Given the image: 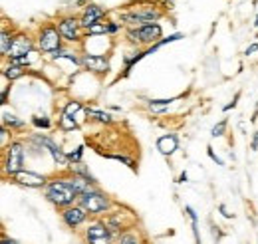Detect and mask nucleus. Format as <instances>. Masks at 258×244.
Here are the masks:
<instances>
[{
  "label": "nucleus",
  "mask_w": 258,
  "mask_h": 244,
  "mask_svg": "<svg viewBox=\"0 0 258 244\" xmlns=\"http://www.w3.org/2000/svg\"><path fill=\"white\" fill-rule=\"evenodd\" d=\"M44 199L58 211L62 209H68L72 205H76L80 201V195L78 191L72 187V181H70V173L64 171L62 175H54L50 177L48 185L44 187Z\"/></svg>",
  "instance_id": "f257e3e1"
},
{
  "label": "nucleus",
  "mask_w": 258,
  "mask_h": 244,
  "mask_svg": "<svg viewBox=\"0 0 258 244\" xmlns=\"http://www.w3.org/2000/svg\"><path fill=\"white\" fill-rule=\"evenodd\" d=\"M121 16V24L125 28H139L145 24H155L165 16V10L155 6L153 2H139L135 6H127L123 10H119Z\"/></svg>",
  "instance_id": "f03ea898"
},
{
  "label": "nucleus",
  "mask_w": 258,
  "mask_h": 244,
  "mask_svg": "<svg viewBox=\"0 0 258 244\" xmlns=\"http://www.w3.org/2000/svg\"><path fill=\"white\" fill-rule=\"evenodd\" d=\"M78 203L88 211V214L92 218H101V216H105L107 213H111L113 207H115V201L105 191H101L99 187H92L88 193H84L80 197Z\"/></svg>",
  "instance_id": "7ed1b4c3"
},
{
  "label": "nucleus",
  "mask_w": 258,
  "mask_h": 244,
  "mask_svg": "<svg viewBox=\"0 0 258 244\" xmlns=\"http://www.w3.org/2000/svg\"><path fill=\"white\" fill-rule=\"evenodd\" d=\"M2 157V175L12 179L14 175H18L20 171L26 169V145L22 139H14L6 149Z\"/></svg>",
  "instance_id": "20e7f679"
},
{
  "label": "nucleus",
  "mask_w": 258,
  "mask_h": 244,
  "mask_svg": "<svg viewBox=\"0 0 258 244\" xmlns=\"http://www.w3.org/2000/svg\"><path fill=\"white\" fill-rule=\"evenodd\" d=\"M159 40H163V26L159 22L145 24L139 28H125V42L135 46L137 50H147L149 46L157 44Z\"/></svg>",
  "instance_id": "39448f33"
},
{
  "label": "nucleus",
  "mask_w": 258,
  "mask_h": 244,
  "mask_svg": "<svg viewBox=\"0 0 258 244\" xmlns=\"http://www.w3.org/2000/svg\"><path fill=\"white\" fill-rule=\"evenodd\" d=\"M36 46H38L40 54H48V56H52V54H56V52H60L64 48L66 42L60 30H58V26H56V22H44L38 28V32H36Z\"/></svg>",
  "instance_id": "423d86ee"
},
{
  "label": "nucleus",
  "mask_w": 258,
  "mask_h": 244,
  "mask_svg": "<svg viewBox=\"0 0 258 244\" xmlns=\"http://www.w3.org/2000/svg\"><path fill=\"white\" fill-rule=\"evenodd\" d=\"M56 26H58V30H60V34H62V38H64V42L68 46L84 44L86 30L82 26L80 16H76V14H62V16H58Z\"/></svg>",
  "instance_id": "0eeeda50"
},
{
  "label": "nucleus",
  "mask_w": 258,
  "mask_h": 244,
  "mask_svg": "<svg viewBox=\"0 0 258 244\" xmlns=\"http://www.w3.org/2000/svg\"><path fill=\"white\" fill-rule=\"evenodd\" d=\"M30 141L32 143H36L38 147H42L44 151H48L50 155H52V161L58 165V167H62V169H66L68 167V153L52 139V137H48V135H40V133H34V135H30Z\"/></svg>",
  "instance_id": "6e6552de"
},
{
  "label": "nucleus",
  "mask_w": 258,
  "mask_h": 244,
  "mask_svg": "<svg viewBox=\"0 0 258 244\" xmlns=\"http://www.w3.org/2000/svg\"><path fill=\"white\" fill-rule=\"evenodd\" d=\"M90 218H92V216L88 214V211H86L80 203H76V205H72V207L60 211V220L64 222L66 228H70V230H78L80 226L88 224Z\"/></svg>",
  "instance_id": "1a4fd4ad"
},
{
  "label": "nucleus",
  "mask_w": 258,
  "mask_h": 244,
  "mask_svg": "<svg viewBox=\"0 0 258 244\" xmlns=\"http://www.w3.org/2000/svg\"><path fill=\"white\" fill-rule=\"evenodd\" d=\"M38 50L36 46V40H34L30 34L26 32H16L14 34V42H12V48H10V54L6 60H14V58H22V56H30L32 52Z\"/></svg>",
  "instance_id": "9d476101"
},
{
  "label": "nucleus",
  "mask_w": 258,
  "mask_h": 244,
  "mask_svg": "<svg viewBox=\"0 0 258 244\" xmlns=\"http://www.w3.org/2000/svg\"><path fill=\"white\" fill-rule=\"evenodd\" d=\"M82 70L90 72V74H96V76H105L111 66H109V58L103 56V54H90V52H84L82 54Z\"/></svg>",
  "instance_id": "9b49d317"
},
{
  "label": "nucleus",
  "mask_w": 258,
  "mask_h": 244,
  "mask_svg": "<svg viewBox=\"0 0 258 244\" xmlns=\"http://www.w3.org/2000/svg\"><path fill=\"white\" fill-rule=\"evenodd\" d=\"M50 181L48 175H42V173H36L32 169H24L20 171L18 175L12 177V183L20 185V187H26V189H44Z\"/></svg>",
  "instance_id": "f8f14e48"
},
{
  "label": "nucleus",
  "mask_w": 258,
  "mask_h": 244,
  "mask_svg": "<svg viewBox=\"0 0 258 244\" xmlns=\"http://www.w3.org/2000/svg\"><path fill=\"white\" fill-rule=\"evenodd\" d=\"M105 14H107V12H105L103 6H99V4H86V8H84L82 14H80V20H82L84 30L92 28L97 22H103Z\"/></svg>",
  "instance_id": "ddd939ff"
},
{
  "label": "nucleus",
  "mask_w": 258,
  "mask_h": 244,
  "mask_svg": "<svg viewBox=\"0 0 258 244\" xmlns=\"http://www.w3.org/2000/svg\"><path fill=\"white\" fill-rule=\"evenodd\" d=\"M101 236H109L107 226L103 224L101 218H92V220L86 224L82 238H84V240H92V238H101Z\"/></svg>",
  "instance_id": "4468645a"
},
{
  "label": "nucleus",
  "mask_w": 258,
  "mask_h": 244,
  "mask_svg": "<svg viewBox=\"0 0 258 244\" xmlns=\"http://www.w3.org/2000/svg\"><path fill=\"white\" fill-rule=\"evenodd\" d=\"M155 145H157V151L161 153L163 157H173L179 149V139H177L175 133H167V135H161L157 139Z\"/></svg>",
  "instance_id": "2eb2a0df"
},
{
  "label": "nucleus",
  "mask_w": 258,
  "mask_h": 244,
  "mask_svg": "<svg viewBox=\"0 0 258 244\" xmlns=\"http://www.w3.org/2000/svg\"><path fill=\"white\" fill-rule=\"evenodd\" d=\"M64 171H68L70 175H76V177H84L86 181H90L92 185H99V181L90 173V169L84 163H68V167H66Z\"/></svg>",
  "instance_id": "dca6fc26"
},
{
  "label": "nucleus",
  "mask_w": 258,
  "mask_h": 244,
  "mask_svg": "<svg viewBox=\"0 0 258 244\" xmlns=\"http://www.w3.org/2000/svg\"><path fill=\"white\" fill-rule=\"evenodd\" d=\"M24 76H26V68L18 66V64L6 62V64H4V68H2V78H6L10 84H12V82H16V80H20V78H24Z\"/></svg>",
  "instance_id": "f3484780"
},
{
  "label": "nucleus",
  "mask_w": 258,
  "mask_h": 244,
  "mask_svg": "<svg viewBox=\"0 0 258 244\" xmlns=\"http://www.w3.org/2000/svg\"><path fill=\"white\" fill-rule=\"evenodd\" d=\"M12 42H14V32L8 30V28L4 26L2 32H0V54H2V58H4V60H6V58H8V54H10Z\"/></svg>",
  "instance_id": "a211bd4d"
},
{
  "label": "nucleus",
  "mask_w": 258,
  "mask_h": 244,
  "mask_svg": "<svg viewBox=\"0 0 258 244\" xmlns=\"http://www.w3.org/2000/svg\"><path fill=\"white\" fill-rule=\"evenodd\" d=\"M80 127V121L72 115H66L64 111H60V117H58V129L64 131V133H70V131H76Z\"/></svg>",
  "instance_id": "6ab92c4d"
},
{
  "label": "nucleus",
  "mask_w": 258,
  "mask_h": 244,
  "mask_svg": "<svg viewBox=\"0 0 258 244\" xmlns=\"http://www.w3.org/2000/svg\"><path fill=\"white\" fill-rule=\"evenodd\" d=\"M86 119H90V121H97V123H105V125L113 121L111 113L101 111V109H94V107H88V109H86Z\"/></svg>",
  "instance_id": "aec40b11"
},
{
  "label": "nucleus",
  "mask_w": 258,
  "mask_h": 244,
  "mask_svg": "<svg viewBox=\"0 0 258 244\" xmlns=\"http://www.w3.org/2000/svg\"><path fill=\"white\" fill-rule=\"evenodd\" d=\"M117 244H145V238L141 236V232L137 228H131L117 238Z\"/></svg>",
  "instance_id": "412c9836"
},
{
  "label": "nucleus",
  "mask_w": 258,
  "mask_h": 244,
  "mask_svg": "<svg viewBox=\"0 0 258 244\" xmlns=\"http://www.w3.org/2000/svg\"><path fill=\"white\" fill-rule=\"evenodd\" d=\"M62 111H64L66 115H72V117H76V119L80 121V119H82L80 115H82V111H84V103L78 101V99H70V101H66Z\"/></svg>",
  "instance_id": "4be33fe9"
},
{
  "label": "nucleus",
  "mask_w": 258,
  "mask_h": 244,
  "mask_svg": "<svg viewBox=\"0 0 258 244\" xmlns=\"http://www.w3.org/2000/svg\"><path fill=\"white\" fill-rule=\"evenodd\" d=\"M173 101H175V97H171V99H149L147 101V109L151 113H165Z\"/></svg>",
  "instance_id": "5701e85b"
},
{
  "label": "nucleus",
  "mask_w": 258,
  "mask_h": 244,
  "mask_svg": "<svg viewBox=\"0 0 258 244\" xmlns=\"http://www.w3.org/2000/svg\"><path fill=\"white\" fill-rule=\"evenodd\" d=\"M2 125H6L12 131H20V129L26 127V121L20 119V117H16L14 113H2Z\"/></svg>",
  "instance_id": "b1692460"
},
{
  "label": "nucleus",
  "mask_w": 258,
  "mask_h": 244,
  "mask_svg": "<svg viewBox=\"0 0 258 244\" xmlns=\"http://www.w3.org/2000/svg\"><path fill=\"white\" fill-rule=\"evenodd\" d=\"M145 56H147V54H145V50H135V52H131V56H129V54H125V56H123V66H125V70L129 72V70H131V68H133L137 62L143 60Z\"/></svg>",
  "instance_id": "393cba45"
},
{
  "label": "nucleus",
  "mask_w": 258,
  "mask_h": 244,
  "mask_svg": "<svg viewBox=\"0 0 258 244\" xmlns=\"http://www.w3.org/2000/svg\"><path fill=\"white\" fill-rule=\"evenodd\" d=\"M101 36H107V22H97L86 30V38H101Z\"/></svg>",
  "instance_id": "a878e982"
},
{
  "label": "nucleus",
  "mask_w": 258,
  "mask_h": 244,
  "mask_svg": "<svg viewBox=\"0 0 258 244\" xmlns=\"http://www.w3.org/2000/svg\"><path fill=\"white\" fill-rule=\"evenodd\" d=\"M105 157H107V159H113V161H119V163H123V165H127L131 171L137 169V167H135V161H133L131 157H127V155H113V153H107Z\"/></svg>",
  "instance_id": "bb28decb"
},
{
  "label": "nucleus",
  "mask_w": 258,
  "mask_h": 244,
  "mask_svg": "<svg viewBox=\"0 0 258 244\" xmlns=\"http://www.w3.org/2000/svg\"><path fill=\"white\" fill-rule=\"evenodd\" d=\"M68 163H84V145L68 153Z\"/></svg>",
  "instance_id": "cd10ccee"
},
{
  "label": "nucleus",
  "mask_w": 258,
  "mask_h": 244,
  "mask_svg": "<svg viewBox=\"0 0 258 244\" xmlns=\"http://www.w3.org/2000/svg\"><path fill=\"white\" fill-rule=\"evenodd\" d=\"M8 137L12 139V129H8L6 125H2V131H0V149L4 151L12 141H8Z\"/></svg>",
  "instance_id": "c85d7f7f"
},
{
  "label": "nucleus",
  "mask_w": 258,
  "mask_h": 244,
  "mask_svg": "<svg viewBox=\"0 0 258 244\" xmlns=\"http://www.w3.org/2000/svg\"><path fill=\"white\" fill-rule=\"evenodd\" d=\"M32 125L34 127H38V129H50L52 127V121H50V117H40V115H34L32 117Z\"/></svg>",
  "instance_id": "c756f323"
},
{
  "label": "nucleus",
  "mask_w": 258,
  "mask_h": 244,
  "mask_svg": "<svg viewBox=\"0 0 258 244\" xmlns=\"http://www.w3.org/2000/svg\"><path fill=\"white\" fill-rule=\"evenodd\" d=\"M226 133V119H221V121L217 123L213 129H211V135L217 139V137H223Z\"/></svg>",
  "instance_id": "7c9ffc66"
},
{
  "label": "nucleus",
  "mask_w": 258,
  "mask_h": 244,
  "mask_svg": "<svg viewBox=\"0 0 258 244\" xmlns=\"http://www.w3.org/2000/svg\"><path fill=\"white\" fill-rule=\"evenodd\" d=\"M123 28V24L119 22V20H107V36H115V34H119Z\"/></svg>",
  "instance_id": "2f4dec72"
},
{
  "label": "nucleus",
  "mask_w": 258,
  "mask_h": 244,
  "mask_svg": "<svg viewBox=\"0 0 258 244\" xmlns=\"http://www.w3.org/2000/svg\"><path fill=\"white\" fill-rule=\"evenodd\" d=\"M185 213H187V216L191 218V224H193V232H195V238L199 240V232H197V222H199V218H197V213L193 211V207H185Z\"/></svg>",
  "instance_id": "473e14b6"
},
{
  "label": "nucleus",
  "mask_w": 258,
  "mask_h": 244,
  "mask_svg": "<svg viewBox=\"0 0 258 244\" xmlns=\"http://www.w3.org/2000/svg\"><path fill=\"white\" fill-rule=\"evenodd\" d=\"M84 244H117V240L109 234V236H101V238H92V240H84Z\"/></svg>",
  "instance_id": "72a5a7b5"
},
{
  "label": "nucleus",
  "mask_w": 258,
  "mask_h": 244,
  "mask_svg": "<svg viewBox=\"0 0 258 244\" xmlns=\"http://www.w3.org/2000/svg\"><path fill=\"white\" fill-rule=\"evenodd\" d=\"M207 153H209V157H211V159H213V161H215L217 165H225V163H223V159H221V157H219L217 153L213 151V147H207Z\"/></svg>",
  "instance_id": "f704fd0d"
},
{
  "label": "nucleus",
  "mask_w": 258,
  "mask_h": 244,
  "mask_svg": "<svg viewBox=\"0 0 258 244\" xmlns=\"http://www.w3.org/2000/svg\"><path fill=\"white\" fill-rule=\"evenodd\" d=\"M238 97H240V92H236L234 99H232L230 103H226L225 107H223V111H230V109H234V107H236V103H238Z\"/></svg>",
  "instance_id": "c9c22d12"
},
{
  "label": "nucleus",
  "mask_w": 258,
  "mask_h": 244,
  "mask_svg": "<svg viewBox=\"0 0 258 244\" xmlns=\"http://www.w3.org/2000/svg\"><path fill=\"white\" fill-rule=\"evenodd\" d=\"M256 52H258V42H252V44L246 46V50H244L246 56H252V54H256Z\"/></svg>",
  "instance_id": "e433bc0d"
},
{
  "label": "nucleus",
  "mask_w": 258,
  "mask_h": 244,
  "mask_svg": "<svg viewBox=\"0 0 258 244\" xmlns=\"http://www.w3.org/2000/svg\"><path fill=\"white\" fill-rule=\"evenodd\" d=\"M219 211H221V214H223L225 218H232V214L228 213V209H226V205H223V203L219 205Z\"/></svg>",
  "instance_id": "4c0bfd02"
},
{
  "label": "nucleus",
  "mask_w": 258,
  "mask_h": 244,
  "mask_svg": "<svg viewBox=\"0 0 258 244\" xmlns=\"http://www.w3.org/2000/svg\"><path fill=\"white\" fill-rule=\"evenodd\" d=\"M250 151H258V129H256V133H254V137H252V143H250Z\"/></svg>",
  "instance_id": "58836bf2"
},
{
  "label": "nucleus",
  "mask_w": 258,
  "mask_h": 244,
  "mask_svg": "<svg viewBox=\"0 0 258 244\" xmlns=\"http://www.w3.org/2000/svg\"><path fill=\"white\" fill-rule=\"evenodd\" d=\"M187 181H189V175H187V173L183 171V173L179 175V179H177V183H179V185H183V183H187Z\"/></svg>",
  "instance_id": "ea45409f"
},
{
  "label": "nucleus",
  "mask_w": 258,
  "mask_h": 244,
  "mask_svg": "<svg viewBox=\"0 0 258 244\" xmlns=\"http://www.w3.org/2000/svg\"><path fill=\"white\" fill-rule=\"evenodd\" d=\"M2 244H18V242H16L14 238H8V236L4 234V236H2Z\"/></svg>",
  "instance_id": "a19ab883"
},
{
  "label": "nucleus",
  "mask_w": 258,
  "mask_h": 244,
  "mask_svg": "<svg viewBox=\"0 0 258 244\" xmlns=\"http://www.w3.org/2000/svg\"><path fill=\"white\" fill-rule=\"evenodd\" d=\"M254 28H258V14H256V18H254Z\"/></svg>",
  "instance_id": "79ce46f5"
}]
</instances>
